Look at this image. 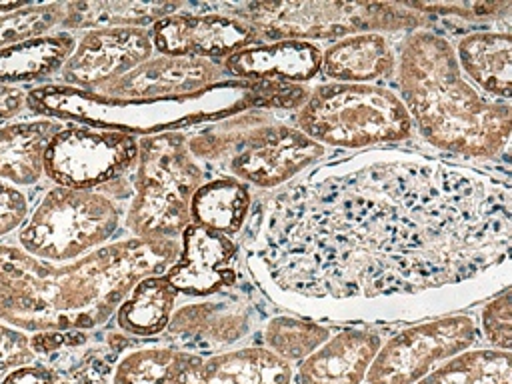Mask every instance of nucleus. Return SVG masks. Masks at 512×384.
<instances>
[{"mask_svg": "<svg viewBox=\"0 0 512 384\" xmlns=\"http://www.w3.org/2000/svg\"><path fill=\"white\" fill-rule=\"evenodd\" d=\"M328 78L348 84H370L388 78L396 70L394 52L380 32H364L336 40L322 52V68Z\"/></svg>", "mask_w": 512, "mask_h": 384, "instance_id": "412c9836", "label": "nucleus"}, {"mask_svg": "<svg viewBox=\"0 0 512 384\" xmlns=\"http://www.w3.org/2000/svg\"><path fill=\"white\" fill-rule=\"evenodd\" d=\"M380 344V334L366 328L330 334L300 362L298 384H362Z\"/></svg>", "mask_w": 512, "mask_h": 384, "instance_id": "6ab92c4d", "label": "nucleus"}, {"mask_svg": "<svg viewBox=\"0 0 512 384\" xmlns=\"http://www.w3.org/2000/svg\"><path fill=\"white\" fill-rule=\"evenodd\" d=\"M486 340L496 350H508L512 346V332H510V290L502 288V292L490 300L480 312V326Z\"/></svg>", "mask_w": 512, "mask_h": 384, "instance_id": "7c9ffc66", "label": "nucleus"}, {"mask_svg": "<svg viewBox=\"0 0 512 384\" xmlns=\"http://www.w3.org/2000/svg\"><path fill=\"white\" fill-rule=\"evenodd\" d=\"M150 38L164 56L226 60L230 54L256 44L260 36L234 14H190L178 10L158 20L150 30Z\"/></svg>", "mask_w": 512, "mask_h": 384, "instance_id": "ddd939ff", "label": "nucleus"}, {"mask_svg": "<svg viewBox=\"0 0 512 384\" xmlns=\"http://www.w3.org/2000/svg\"><path fill=\"white\" fill-rule=\"evenodd\" d=\"M138 138L86 124L62 126L48 144L44 174L56 186L96 190L136 166Z\"/></svg>", "mask_w": 512, "mask_h": 384, "instance_id": "9b49d317", "label": "nucleus"}, {"mask_svg": "<svg viewBox=\"0 0 512 384\" xmlns=\"http://www.w3.org/2000/svg\"><path fill=\"white\" fill-rule=\"evenodd\" d=\"M296 128L322 146L370 148L410 138L402 100L384 86L330 82L312 88L298 108Z\"/></svg>", "mask_w": 512, "mask_h": 384, "instance_id": "0eeeda50", "label": "nucleus"}, {"mask_svg": "<svg viewBox=\"0 0 512 384\" xmlns=\"http://www.w3.org/2000/svg\"><path fill=\"white\" fill-rule=\"evenodd\" d=\"M194 354L196 352L166 344L126 350L112 364L108 384H172L176 372L188 364Z\"/></svg>", "mask_w": 512, "mask_h": 384, "instance_id": "bb28decb", "label": "nucleus"}, {"mask_svg": "<svg viewBox=\"0 0 512 384\" xmlns=\"http://www.w3.org/2000/svg\"><path fill=\"white\" fill-rule=\"evenodd\" d=\"M252 326V312L236 300H202L174 308L166 332L188 352H218L242 340Z\"/></svg>", "mask_w": 512, "mask_h": 384, "instance_id": "dca6fc26", "label": "nucleus"}, {"mask_svg": "<svg viewBox=\"0 0 512 384\" xmlns=\"http://www.w3.org/2000/svg\"><path fill=\"white\" fill-rule=\"evenodd\" d=\"M180 2H134V0H88L66 2L60 28L74 30H108V28H146L178 12Z\"/></svg>", "mask_w": 512, "mask_h": 384, "instance_id": "5701e85b", "label": "nucleus"}, {"mask_svg": "<svg viewBox=\"0 0 512 384\" xmlns=\"http://www.w3.org/2000/svg\"><path fill=\"white\" fill-rule=\"evenodd\" d=\"M330 328L308 320V318H294V316H274L264 326V348L274 352L286 362H302L310 356L328 336Z\"/></svg>", "mask_w": 512, "mask_h": 384, "instance_id": "c85d7f7f", "label": "nucleus"}, {"mask_svg": "<svg viewBox=\"0 0 512 384\" xmlns=\"http://www.w3.org/2000/svg\"><path fill=\"white\" fill-rule=\"evenodd\" d=\"M408 8L420 14H440L456 16L466 20H490L504 14L512 4L510 2H452V4H406Z\"/></svg>", "mask_w": 512, "mask_h": 384, "instance_id": "2f4dec72", "label": "nucleus"}, {"mask_svg": "<svg viewBox=\"0 0 512 384\" xmlns=\"http://www.w3.org/2000/svg\"><path fill=\"white\" fill-rule=\"evenodd\" d=\"M204 168L188 150L184 132L138 138L136 192L124 224L134 238L178 240L192 224V196Z\"/></svg>", "mask_w": 512, "mask_h": 384, "instance_id": "423d86ee", "label": "nucleus"}, {"mask_svg": "<svg viewBox=\"0 0 512 384\" xmlns=\"http://www.w3.org/2000/svg\"><path fill=\"white\" fill-rule=\"evenodd\" d=\"M120 208L104 192L54 186L44 192L18 230V246L44 262L64 264L108 244Z\"/></svg>", "mask_w": 512, "mask_h": 384, "instance_id": "1a4fd4ad", "label": "nucleus"}, {"mask_svg": "<svg viewBox=\"0 0 512 384\" xmlns=\"http://www.w3.org/2000/svg\"><path fill=\"white\" fill-rule=\"evenodd\" d=\"M250 202L252 196L248 184L234 176L204 180L192 196V224L232 236L244 226Z\"/></svg>", "mask_w": 512, "mask_h": 384, "instance_id": "a878e982", "label": "nucleus"}, {"mask_svg": "<svg viewBox=\"0 0 512 384\" xmlns=\"http://www.w3.org/2000/svg\"><path fill=\"white\" fill-rule=\"evenodd\" d=\"M456 60L470 80L496 100H510L512 86V34L502 32H470L460 38Z\"/></svg>", "mask_w": 512, "mask_h": 384, "instance_id": "4be33fe9", "label": "nucleus"}, {"mask_svg": "<svg viewBox=\"0 0 512 384\" xmlns=\"http://www.w3.org/2000/svg\"><path fill=\"white\" fill-rule=\"evenodd\" d=\"M28 4H30V2H24V0H20V2H0V16H2V14L16 12V10H20V8L28 6Z\"/></svg>", "mask_w": 512, "mask_h": 384, "instance_id": "4c0bfd02", "label": "nucleus"}, {"mask_svg": "<svg viewBox=\"0 0 512 384\" xmlns=\"http://www.w3.org/2000/svg\"><path fill=\"white\" fill-rule=\"evenodd\" d=\"M294 368L262 346L234 348L210 356L194 354L172 384H292Z\"/></svg>", "mask_w": 512, "mask_h": 384, "instance_id": "f3484780", "label": "nucleus"}, {"mask_svg": "<svg viewBox=\"0 0 512 384\" xmlns=\"http://www.w3.org/2000/svg\"><path fill=\"white\" fill-rule=\"evenodd\" d=\"M238 246L230 236L190 224L182 232L180 256L164 272L166 280L188 296H210L234 282L230 264Z\"/></svg>", "mask_w": 512, "mask_h": 384, "instance_id": "2eb2a0df", "label": "nucleus"}, {"mask_svg": "<svg viewBox=\"0 0 512 384\" xmlns=\"http://www.w3.org/2000/svg\"><path fill=\"white\" fill-rule=\"evenodd\" d=\"M76 46L72 32H48L0 50V84L40 82L60 74Z\"/></svg>", "mask_w": 512, "mask_h": 384, "instance_id": "b1692460", "label": "nucleus"}, {"mask_svg": "<svg viewBox=\"0 0 512 384\" xmlns=\"http://www.w3.org/2000/svg\"><path fill=\"white\" fill-rule=\"evenodd\" d=\"M196 160H226L230 174L258 188L286 184L324 156V146L266 112L248 110L188 138Z\"/></svg>", "mask_w": 512, "mask_h": 384, "instance_id": "39448f33", "label": "nucleus"}, {"mask_svg": "<svg viewBox=\"0 0 512 384\" xmlns=\"http://www.w3.org/2000/svg\"><path fill=\"white\" fill-rule=\"evenodd\" d=\"M510 242L508 184L416 152L368 150L274 196L250 268L294 312L406 320L488 296Z\"/></svg>", "mask_w": 512, "mask_h": 384, "instance_id": "f257e3e1", "label": "nucleus"}, {"mask_svg": "<svg viewBox=\"0 0 512 384\" xmlns=\"http://www.w3.org/2000/svg\"><path fill=\"white\" fill-rule=\"evenodd\" d=\"M152 52L150 32L142 28L86 30L76 38V46L58 74V84L98 92L152 58Z\"/></svg>", "mask_w": 512, "mask_h": 384, "instance_id": "f8f14e48", "label": "nucleus"}, {"mask_svg": "<svg viewBox=\"0 0 512 384\" xmlns=\"http://www.w3.org/2000/svg\"><path fill=\"white\" fill-rule=\"evenodd\" d=\"M222 64L230 78L300 84L320 72L322 52L312 42L274 40L246 46Z\"/></svg>", "mask_w": 512, "mask_h": 384, "instance_id": "a211bd4d", "label": "nucleus"}, {"mask_svg": "<svg viewBox=\"0 0 512 384\" xmlns=\"http://www.w3.org/2000/svg\"><path fill=\"white\" fill-rule=\"evenodd\" d=\"M64 16L62 2L28 4L16 12L0 16V50L28 38L52 32Z\"/></svg>", "mask_w": 512, "mask_h": 384, "instance_id": "c756f323", "label": "nucleus"}, {"mask_svg": "<svg viewBox=\"0 0 512 384\" xmlns=\"http://www.w3.org/2000/svg\"><path fill=\"white\" fill-rule=\"evenodd\" d=\"M90 340V334L84 330H46L30 336V348L36 356H46L58 352L60 348L84 346Z\"/></svg>", "mask_w": 512, "mask_h": 384, "instance_id": "f704fd0d", "label": "nucleus"}, {"mask_svg": "<svg viewBox=\"0 0 512 384\" xmlns=\"http://www.w3.org/2000/svg\"><path fill=\"white\" fill-rule=\"evenodd\" d=\"M26 106V92L18 86L0 84V124L16 118Z\"/></svg>", "mask_w": 512, "mask_h": 384, "instance_id": "e433bc0d", "label": "nucleus"}, {"mask_svg": "<svg viewBox=\"0 0 512 384\" xmlns=\"http://www.w3.org/2000/svg\"><path fill=\"white\" fill-rule=\"evenodd\" d=\"M416 384H512L510 352L468 348L442 362Z\"/></svg>", "mask_w": 512, "mask_h": 384, "instance_id": "cd10ccee", "label": "nucleus"}, {"mask_svg": "<svg viewBox=\"0 0 512 384\" xmlns=\"http://www.w3.org/2000/svg\"><path fill=\"white\" fill-rule=\"evenodd\" d=\"M178 256V240L130 238L54 264L0 244V322L32 334L92 330L116 312L140 278L166 272Z\"/></svg>", "mask_w": 512, "mask_h": 384, "instance_id": "f03ea898", "label": "nucleus"}, {"mask_svg": "<svg viewBox=\"0 0 512 384\" xmlns=\"http://www.w3.org/2000/svg\"><path fill=\"white\" fill-rule=\"evenodd\" d=\"M230 78L224 64L186 56H152L122 78L98 90L120 100H150L200 92Z\"/></svg>", "mask_w": 512, "mask_h": 384, "instance_id": "4468645a", "label": "nucleus"}, {"mask_svg": "<svg viewBox=\"0 0 512 384\" xmlns=\"http://www.w3.org/2000/svg\"><path fill=\"white\" fill-rule=\"evenodd\" d=\"M54 380V368L48 364L30 362L18 368H12L4 374L0 384H52Z\"/></svg>", "mask_w": 512, "mask_h": 384, "instance_id": "c9c22d12", "label": "nucleus"}, {"mask_svg": "<svg viewBox=\"0 0 512 384\" xmlns=\"http://www.w3.org/2000/svg\"><path fill=\"white\" fill-rule=\"evenodd\" d=\"M36 360L30 348V336L14 326L0 322V372L12 370Z\"/></svg>", "mask_w": 512, "mask_h": 384, "instance_id": "473e14b6", "label": "nucleus"}, {"mask_svg": "<svg viewBox=\"0 0 512 384\" xmlns=\"http://www.w3.org/2000/svg\"><path fill=\"white\" fill-rule=\"evenodd\" d=\"M308 92L300 84L226 78L192 94L120 100L48 82L26 92V106L46 118L118 130L142 138L182 132V128L220 122L256 108H300Z\"/></svg>", "mask_w": 512, "mask_h": 384, "instance_id": "20e7f679", "label": "nucleus"}, {"mask_svg": "<svg viewBox=\"0 0 512 384\" xmlns=\"http://www.w3.org/2000/svg\"><path fill=\"white\" fill-rule=\"evenodd\" d=\"M234 16L248 22L258 36L274 40L346 38L364 32L422 30L430 24L406 4L392 2H340V0H288L246 2Z\"/></svg>", "mask_w": 512, "mask_h": 384, "instance_id": "6e6552de", "label": "nucleus"}, {"mask_svg": "<svg viewBox=\"0 0 512 384\" xmlns=\"http://www.w3.org/2000/svg\"><path fill=\"white\" fill-rule=\"evenodd\" d=\"M396 78L412 126L434 148L468 158H496L508 148L510 102L480 96L440 34L412 30L400 44Z\"/></svg>", "mask_w": 512, "mask_h": 384, "instance_id": "7ed1b4c3", "label": "nucleus"}, {"mask_svg": "<svg viewBox=\"0 0 512 384\" xmlns=\"http://www.w3.org/2000/svg\"><path fill=\"white\" fill-rule=\"evenodd\" d=\"M178 290L164 274L140 278L116 308V324L130 336L150 338L166 330L176 306Z\"/></svg>", "mask_w": 512, "mask_h": 384, "instance_id": "393cba45", "label": "nucleus"}, {"mask_svg": "<svg viewBox=\"0 0 512 384\" xmlns=\"http://www.w3.org/2000/svg\"><path fill=\"white\" fill-rule=\"evenodd\" d=\"M64 126L56 118L0 124V180L20 188L44 176V156L54 134Z\"/></svg>", "mask_w": 512, "mask_h": 384, "instance_id": "aec40b11", "label": "nucleus"}, {"mask_svg": "<svg viewBox=\"0 0 512 384\" xmlns=\"http://www.w3.org/2000/svg\"><path fill=\"white\" fill-rule=\"evenodd\" d=\"M478 332V324L466 314L406 326L380 344L362 384H416L442 362L468 350Z\"/></svg>", "mask_w": 512, "mask_h": 384, "instance_id": "9d476101", "label": "nucleus"}, {"mask_svg": "<svg viewBox=\"0 0 512 384\" xmlns=\"http://www.w3.org/2000/svg\"><path fill=\"white\" fill-rule=\"evenodd\" d=\"M28 214L30 208L22 190L0 180V238L20 230Z\"/></svg>", "mask_w": 512, "mask_h": 384, "instance_id": "72a5a7b5", "label": "nucleus"}]
</instances>
